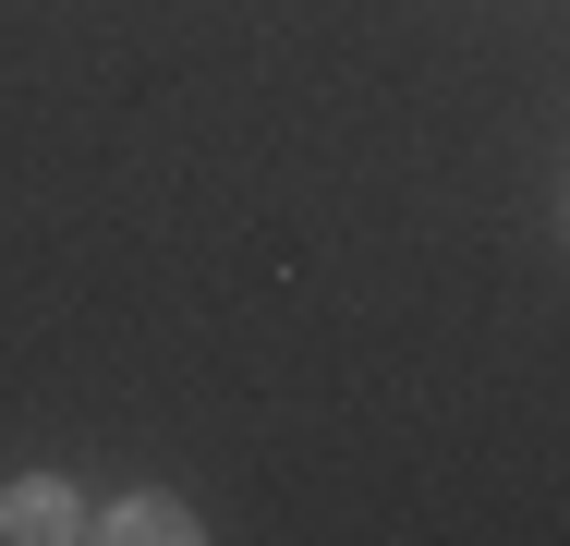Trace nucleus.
Masks as SVG:
<instances>
[{
    "mask_svg": "<svg viewBox=\"0 0 570 546\" xmlns=\"http://www.w3.org/2000/svg\"><path fill=\"white\" fill-rule=\"evenodd\" d=\"M559 243H570V183H559Z\"/></svg>",
    "mask_w": 570,
    "mask_h": 546,
    "instance_id": "7ed1b4c3",
    "label": "nucleus"
},
{
    "mask_svg": "<svg viewBox=\"0 0 570 546\" xmlns=\"http://www.w3.org/2000/svg\"><path fill=\"white\" fill-rule=\"evenodd\" d=\"M0 546H98V498L73 474H0Z\"/></svg>",
    "mask_w": 570,
    "mask_h": 546,
    "instance_id": "f257e3e1",
    "label": "nucleus"
},
{
    "mask_svg": "<svg viewBox=\"0 0 570 546\" xmlns=\"http://www.w3.org/2000/svg\"><path fill=\"white\" fill-rule=\"evenodd\" d=\"M207 523H195V498L183 486H121V498H98V546H195Z\"/></svg>",
    "mask_w": 570,
    "mask_h": 546,
    "instance_id": "f03ea898",
    "label": "nucleus"
}]
</instances>
